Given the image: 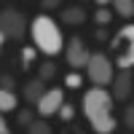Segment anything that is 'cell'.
<instances>
[{
  "label": "cell",
  "mask_w": 134,
  "mask_h": 134,
  "mask_svg": "<svg viewBox=\"0 0 134 134\" xmlns=\"http://www.w3.org/2000/svg\"><path fill=\"white\" fill-rule=\"evenodd\" d=\"M81 110H83V118L88 121V126H91L94 134H113L118 129L115 97H113V91H107V88L91 86L88 91H83Z\"/></svg>",
  "instance_id": "1"
},
{
  "label": "cell",
  "mask_w": 134,
  "mask_h": 134,
  "mask_svg": "<svg viewBox=\"0 0 134 134\" xmlns=\"http://www.w3.org/2000/svg\"><path fill=\"white\" fill-rule=\"evenodd\" d=\"M30 38H32V46H35L40 54H46L48 59L64 54L67 40L62 35V27L57 24V19L48 16V14H38L30 21Z\"/></svg>",
  "instance_id": "2"
},
{
  "label": "cell",
  "mask_w": 134,
  "mask_h": 134,
  "mask_svg": "<svg viewBox=\"0 0 134 134\" xmlns=\"http://www.w3.org/2000/svg\"><path fill=\"white\" fill-rule=\"evenodd\" d=\"M107 48L118 70H134V24L131 21L126 27H121L115 35H110Z\"/></svg>",
  "instance_id": "3"
},
{
  "label": "cell",
  "mask_w": 134,
  "mask_h": 134,
  "mask_svg": "<svg viewBox=\"0 0 134 134\" xmlns=\"http://www.w3.org/2000/svg\"><path fill=\"white\" fill-rule=\"evenodd\" d=\"M115 70H118V67H115L113 57L105 54V51H97V54H91V59H88L86 78L91 81V86L107 88V86H113V81H115Z\"/></svg>",
  "instance_id": "4"
},
{
  "label": "cell",
  "mask_w": 134,
  "mask_h": 134,
  "mask_svg": "<svg viewBox=\"0 0 134 134\" xmlns=\"http://www.w3.org/2000/svg\"><path fill=\"white\" fill-rule=\"evenodd\" d=\"M30 32V21L27 16L16 8H3L0 11V43L8 40H24V35Z\"/></svg>",
  "instance_id": "5"
},
{
  "label": "cell",
  "mask_w": 134,
  "mask_h": 134,
  "mask_svg": "<svg viewBox=\"0 0 134 134\" xmlns=\"http://www.w3.org/2000/svg\"><path fill=\"white\" fill-rule=\"evenodd\" d=\"M64 59H67V64H70L72 70H86V67H88V59H91V51L86 48L83 38L72 35L70 40H67V46H64Z\"/></svg>",
  "instance_id": "6"
},
{
  "label": "cell",
  "mask_w": 134,
  "mask_h": 134,
  "mask_svg": "<svg viewBox=\"0 0 134 134\" xmlns=\"http://www.w3.org/2000/svg\"><path fill=\"white\" fill-rule=\"evenodd\" d=\"M62 105H64V88L62 86H51L46 94H43V99L38 102V115L40 118H54V115H59V110H62Z\"/></svg>",
  "instance_id": "7"
},
{
  "label": "cell",
  "mask_w": 134,
  "mask_h": 134,
  "mask_svg": "<svg viewBox=\"0 0 134 134\" xmlns=\"http://www.w3.org/2000/svg\"><path fill=\"white\" fill-rule=\"evenodd\" d=\"M134 94V72L131 70H118L115 81H113V97L115 102H126Z\"/></svg>",
  "instance_id": "8"
},
{
  "label": "cell",
  "mask_w": 134,
  "mask_h": 134,
  "mask_svg": "<svg viewBox=\"0 0 134 134\" xmlns=\"http://www.w3.org/2000/svg\"><path fill=\"white\" fill-rule=\"evenodd\" d=\"M48 88H46V81H40V78H35V81H30L27 86H24V102H30V105H35L38 107V102L43 99V94H46Z\"/></svg>",
  "instance_id": "9"
},
{
  "label": "cell",
  "mask_w": 134,
  "mask_h": 134,
  "mask_svg": "<svg viewBox=\"0 0 134 134\" xmlns=\"http://www.w3.org/2000/svg\"><path fill=\"white\" fill-rule=\"evenodd\" d=\"M16 105H19V97H16L14 88H0V113H3V115L14 113Z\"/></svg>",
  "instance_id": "10"
},
{
  "label": "cell",
  "mask_w": 134,
  "mask_h": 134,
  "mask_svg": "<svg viewBox=\"0 0 134 134\" xmlns=\"http://www.w3.org/2000/svg\"><path fill=\"white\" fill-rule=\"evenodd\" d=\"M62 21H64V24H83V21H86V11H83V5L62 8Z\"/></svg>",
  "instance_id": "11"
},
{
  "label": "cell",
  "mask_w": 134,
  "mask_h": 134,
  "mask_svg": "<svg viewBox=\"0 0 134 134\" xmlns=\"http://www.w3.org/2000/svg\"><path fill=\"white\" fill-rule=\"evenodd\" d=\"M113 14L121 19H134V0H113Z\"/></svg>",
  "instance_id": "12"
},
{
  "label": "cell",
  "mask_w": 134,
  "mask_h": 134,
  "mask_svg": "<svg viewBox=\"0 0 134 134\" xmlns=\"http://www.w3.org/2000/svg\"><path fill=\"white\" fill-rule=\"evenodd\" d=\"M35 57H38V48L21 46V48H19V64H21V70H30V67L35 64Z\"/></svg>",
  "instance_id": "13"
},
{
  "label": "cell",
  "mask_w": 134,
  "mask_h": 134,
  "mask_svg": "<svg viewBox=\"0 0 134 134\" xmlns=\"http://www.w3.org/2000/svg\"><path fill=\"white\" fill-rule=\"evenodd\" d=\"M113 16H115L113 8H107V5H99V8L94 11V21H97L99 27H107L110 21H113Z\"/></svg>",
  "instance_id": "14"
},
{
  "label": "cell",
  "mask_w": 134,
  "mask_h": 134,
  "mask_svg": "<svg viewBox=\"0 0 134 134\" xmlns=\"http://www.w3.org/2000/svg\"><path fill=\"white\" fill-rule=\"evenodd\" d=\"M38 78L40 81H51V78H57V64H54L51 59H46L40 64V70H38Z\"/></svg>",
  "instance_id": "15"
},
{
  "label": "cell",
  "mask_w": 134,
  "mask_h": 134,
  "mask_svg": "<svg viewBox=\"0 0 134 134\" xmlns=\"http://www.w3.org/2000/svg\"><path fill=\"white\" fill-rule=\"evenodd\" d=\"M27 134H54V129L48 126L46 118H38L32 126H27Z\"/></svg>",
  "instance_id": "16"
},
{
  "label": "cell",
  "mask_w": 134,
  "mask_h": 134,
  "mask_svg": "<svg viewBox=\"0 0 134 134\" xmlns=\"http://www.w3.org/2000/svg\"><path fill=\"white\" fill-rule=\"evenodd\" d=\"M81 86H83V75L78 70H72V72L64 75V88H81Z\"/></svg>",
  "instance_id": "17"
},
{
  "label": "cell",
  "mask_w": 134,
  "mask_h": 134,
  "mask_svg": "<svg viewBox=\"0 0 134 134\" xmlns=\"http://www.w3.org/2000/svg\"><path fill=\"white\" fill-rule=\"evenodd\" d=\"M121 121H124L126 129L134 131V105H126V110H124V115H121Z\"/></svg>",
  "instance_id": "18"
},
{
  "label": "cell",
  "mask_w": 134,
  "mask_h": 134,
  "mask_svg": "<svg viewBox=\"0 0 134 134\" xmlns=\"http://www.w3.org/2000/svg\"><path fill=\"white\" fill-rule=\"evenodd\" d=\"M59 118H62V121H67V124H70V121L75 118V107L64 102V105H62V110H59Z\"/></svg>",
  "instance_id": "19"
},
{
  "label": "cell",
  "mask_w": 134,
  "mask_h": 134,
  "mask_svg": "<svg viewBox=\"0 0 134 134\" xmlns=\"http://www.w3.org/2000/svg\"><path fill=\"white\" fill-rule=\"evenodd\" d=\"M40 8L43 11H57V8H62V0H40Z\"/></svg>",
  "instance_id": "20"
},
{
  "label": "cell",
  "mask_w": 134,
  "mask_h": 134,
  "mask_svg": "<svg viewBox=\"0 0 134 134\" xmlns=\"http://www.w3.org/2000/svg\"><path fill=\"white\" fill-rule=\"evenodd\" d=\"M19 124H21V126H32V124H35L30 110H21V113H19Z\"/></svg>",
  "instance_id": "21"
},
{
  "label": "cell",
  "mask_w": 134,
  "mask_h": 134,
  "mask_svg": "<svg viewBox=\"0 0 134 134\" xmlns=\"http://www.w3.org/2000/svg\"><path fill=\"white\" fill-rule=\"evenodd\" d=\"M3 88H14V78L8 72H3Z\"/></svg>",
  "instance_id": "22"
},
{
  "label": "cell",
  "mask_w": 134,
  "mask_h": 134,
  "mask_svg": "<svg viewBox=\"0 0 134 134\" xmlns=\"http://www.w3.org/2000/svg\"><path fill=\"white\" fill-rule=\"evenodd\" d=\"M0 134H11V129H8V121H5V115L0 118Z\"/></svg>",
  "instance_id": "23"
},
{
  "label": "cell",
  "mask_w": 134,
  "mask_h": 134,
  "mask_svg": "<svg viewBox=\"0 0 134 134\" xmlns=\"http://www.w3.org/2000/svg\"><path fill=\"white\" fill-rule=\"evenodd\" d=\"M94 35H97V38H102V40H105V38H107V30H105V27H99V30L94 32Z\"/></svg>",
  "instance_id": "24"
},
{
  "label": "cell",
  "mask_w": 134,
  "mask_h": 134,
  "mask_svg": "<svg viewBox=\"0 0 134 134\" xmlns=\"http://www.w3.org/2000/svg\"><path fill=\"white\" fill-rule=\"evenodd\" d=\"M62 134H83V131H81V129H78V126H75V129H64Z\"/></svg>",
  "instance_id": "25"
},
{
  "label": "cell",
  "mask_w": 134,
  "mask_h": 134,
  "mask_svg": "<svg viewBox=\"0 0 134 134\" xmlns=\"http://www.w3.org/2000/svg\"><path fill=\"white\" fill-rule=\"evenodd\" d=\"M97 5H113V0H94Z\"/></svg>",
  "instance_id": "26"
}]
</instances>
